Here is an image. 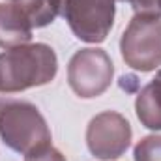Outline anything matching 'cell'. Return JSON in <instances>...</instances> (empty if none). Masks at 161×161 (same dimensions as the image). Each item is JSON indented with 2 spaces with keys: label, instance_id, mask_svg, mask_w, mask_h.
<instances>
[{
  "label": "cell",
  "instance_id": "1",
  "mask_svg": "<svg viewBox=\"0 0 161 161\" xmlns=\"http://www.w3.org/2000/svg\"><path fill=\"white\" fill-rule=\"evenodd\" d=\"M58 58L45 43H25L0 54V92L13 94L49 84L56 77Z\"/></svg>",
  "mask_w": 161,
  "mask_h": 161
},
{
  "label": "cell",
  "instance_id": "2",
  "mask_svg": "<svg viewBox=\"0 0 161 161\" xmlns=\"http://www.w3.org/2000/svg\"><path fill=\"white\" fill-rule=\"evenodd\" d=\"M0 137L23 156L51 146V129L40 109L28 101H0Z\"/></svg>",
  "mask_w": 161,
  "mask_h": 161
},
{
  "label": "cell",
  "instance_id": "3",
  "mask_svg": "<svg viewBox=\"0 0 161 161\" xmlns=\"http://www.w3.org/2000/svg\"><path fill=\"white\" fill-rule=\"evenodd\" d=\"M124 62L141 73L161 66V15L135 13L120 40Z\"/></svg>",
  "mask_w": 161,
  "mask_h": 161
},
{
  "label": "cell",
  "instance_id": "4",
  "mask_svg": "<svg viewBox=\"0 0 161 161\" xmlns=\"http://www.w3.org/2000/svg\"><path fill=\"white\" fill-rule=\"evenodd\" d=\"M113 75L114 66L111 56L97 47L77 51L68 64V82L82 99H92L107 92L113 82Z\"/></svg>",
  "mask_w": 161,
  "mask_h": 161
},
{
  "label": "cell",
  "instance_id": "5",
  "mask_svg": "<svg viewBox=\"0 0 161 161\" xmlns=\"http://www.w3.org/2000/svg\"><path fill=\"white\" fill-rule=\"evenodd\" d=\"M114 0H62V17L75 38L86 43L107 40L114 23Z\"/></svg>",
  "mask_w": 161,
  "mask_h": 161
},
{
  "label": "cell",
  "instance_id": "6",
  "mask_svg": "<svg viewBox=\"0 0 161 161\" xmlns=\"http://www.w3.org/2000/svg\"><path fill=\"white\" fill-rule=\"evenodd\" d=\"M131 135V125L125 116L116 111H105L90 120L86 127V144L97 159H118L129 148Z\"/></svg>",
  "mask_w": 161,
  "mask_h": 161
},
{
  "label": "cell",
  "instance_id": "7",
  "mask_svg": "<svg viewBox=\"0 0 161 161\" xmlns=\"http://www.w3.org/2000/svg\"><path fill=\"white\" fill-rule=\"evenodd\" d=\"M32 40V25L15 4H0V47L13 49Z\"/></svg>",
  "mask_w": 161,
  "mask_h": 161
},
{
  "label": "cell",
  "instance_id": "8",
  "mask_svg": "<svg viewBox=\"0 0 161 161\" xmlns=\"http://www.w3.org/2000/svg\"><path fill=\"white\" fill-rule=\"evenodd\" d=\"M135 113L144 127L161 131V69L139 92L135 99Z\"/></svg>",
  "mask_w": 161,
  "mask_h": 161
},
{
  "label": "cell",
  "instance_id": "9",
  "mask_svg": "<svg viewBox=\"0 0 161 161\" xmlns=\"http://www.w3.org/2000/svg\"><path fill=\"white\" fill-rule=\"evenodd\" d=\"M13 4L25 13L32 28L51 25L62 9V0H13Z\"/></svg>",
  "mask_w": 161,
  "mask_h": 161
},
{
  "label": "cell",
  "instance_id": "10",
  "mask_svg": "<svg viewBox=\"0 0 161 161\" xmlns=\"http://www.w3.org/2000/svg\"><path fill=\"white\" fill-rule=\"evenodd\" d=\"M135 161H161V135H148L141 139L133 150Z\"/></svg>",
  "mask_w": 161,
  "mask_h": 161
},
{
  "label": "cell",
  "instance_id": "11",
  "mask_svg": "<svg viewBox=\"0 0 161 161\" xmlns=\"http://www.w3.org/2000/svg\"><path fill=\"white\" fill-rule=\"evenodd\" d=\"M25 161H66V158L56 148L47 146V148H43L40 152H34V154L25 156Z\"/></svg>",
  "mask_w": 161,
  "mask_h": 161
},
{
  "label": "cell",
  "instance_id": "12",
  "mask_svg": "<svg viewBox=\"0 0 161 161\" xmlns=\"http://www.w3.org/2000/svg\"><path fill=\"white\" fill-rule=\"evenodd\" d=\"M122 2H129L135 9V13H159L158 8V0H122Z\"/></svg>",
  "mask_w": 161,
  "mask_h": 161
},
{
  "label": "cell",
  "instance_id": "13",
  "mask_svg": "<svg viewBox=\"0 0 161 161\" xmlns=\"http://www.w3.org/2000/svg\"><path fill=\"white\" fill-rule=\"evenodd\" d=\"M158 8H159V13H161V0H158Z\"/></svg>",
  "mask_w": 161,
  "mask_h": 161
}]
</instances>
